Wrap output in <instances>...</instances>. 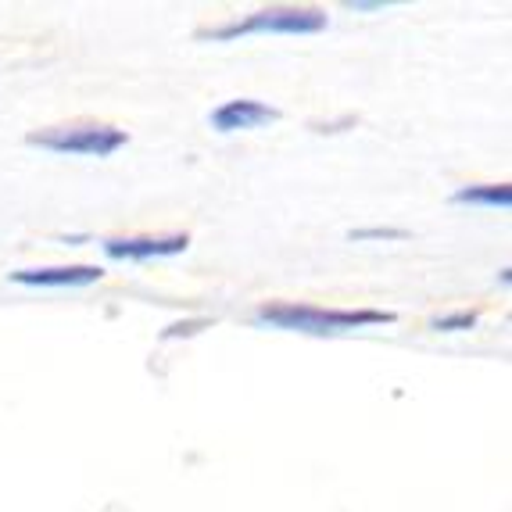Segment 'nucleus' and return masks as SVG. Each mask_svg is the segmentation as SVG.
I'll return each instance as SVG.
<instances>
[{
  "label": "nucleus",
  "mask_w": 512,
  "mask_h": 512,
  "mask_svg": "<svg viewBox=\"0 0 512 512\" xmlns=\"http://www.w3.org/2000/svg\"><path fill=\"white\" fill-rule=\"evenodd\" d=\"M452 205L509 208L512 205V187H509V183H473V187H459L452 194Z\"/></svg>",
  "instance_id": "7"
},
{
  "label": "nucleus",
  "mask_w": 512,
  "mask_h": 512,
  "mask_svg": "<svg viewBox=\"0 0 512 512\" xmlns=\"http://www.w3.org/2000/svg\"><path fill=\"white\" fill-rule=\"evenodd\" d=\"M276 119H280V111L273 104L255 101V97H237V101H226L212 111V129H219V133H244V129L269 126Z\"/></svg>",
  "instance_id": "5"
},
{
  "label": "nucleus",
  "mask_w": 512,
  "mask_h": 512,
  "mask_svg": "<svg viewBox=\"0 0 512 512\" xmlns=\"http://www.w3.org/2000/svg\"><path fill=\"white\" fill-rule=\"evenodd\" d=\"M97 265H51V269H18L11 273V283L18 287H90L101 283Z\"/></svg>",
  "instance_id": "6"
},
{
  "label": "nucleus",
  "mask_w": 512,
  "mask_h": 512,
  "mask_svg": "<svg viewBox=\"0 0 512 512\" xmlns=\"http://www.w3.org/2000/svg\"><path fill=\"white\" fill-rule=\"evenodd\" d=\"M330 26L319 8H265L248 15L244 22L208 29L201 40H237V36H316Z\"/></svg>",
  "instance_id": "2"
},
{
  "label": "nucleus",
  "mask_w": 512,
  "mask_h": 512,
  "mask_svg": "<svg viewBox=\"0 0 512 512\" xmlns=\"http://www.w3.org/2000/svg\"><path fill=\"white\" fill-rule=\"evenodd\" d=\"M394 319H398L394 312H380V308H319L298 305V301H276L258 308V323L298 333H348L362 326H391Z\"/></svg>",
  "instance_id": "1"
},
{
  "label": "nucleus",
  "mask_w": 512,
  "mask_h": 512,
  "mask_svg": "<svg viewBox=\"0 0 512 512\" xmlns=\"http://www.w3.org/2000/svg\"><path fill=\"white\" fill-rule=\"evenodd\" d=\"M355 240H366V237H405L402 230H359V233H351Z\"/></svg>",
  "instance_id": "9"
},
{
  "label": "nucleus",
  "mask_w": 512,
  "mask_h": 512,
  "mask_svg": "<svg viewBox=\"0 0 512 512\" xmlns=\"http://www.w3.org/2000/svg\"><path fill=\"white\" fill-rule=\"evenodd\" d=\"M29 147L54 154H83V158H111L129 144L126 129L101 126V122H76V126H51L40 133H29Z\"/></svg>",
  "instance_id": "3"
},
{
  "label": "nucleus",
  "mask_w": 512,
  "mask_h": 512,
  "mask_svg": "<svg viewBox=\"0 0 512 512\" xmlns=\"http://www.w3.org/2000/svg\"><path fill=\"white\" fill-rule=\"evenodd\" d=\"M190 248L187 233H169V237H111L104 240V255L111 262H151V258L183 255Z\"/></svg>",
  "instance_id": "4"
},
{
  "label": "nucleus",
  "mask_w": 512,
  "mask_h": 512,
  "mask_svg": "<svg viewBox=\"0 0 512 512\" xmlns=\"http://www.w3.org/2000/svg\"><path fill=\"white\" fill-rule=\"evenodd\" d=\"M473 326H477V312H455V316H441V319H434V330H444V333L473 330Z\"/></svg>",
  "instance_id": "8"
}]
</instances>
